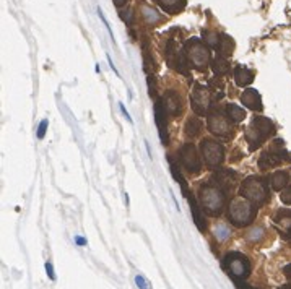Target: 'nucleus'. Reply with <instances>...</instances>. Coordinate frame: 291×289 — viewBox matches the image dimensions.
I'll return each mask as SVG.
<instances>
[{
    "label": "nucleus",
    "instance_id": "f257e3e1",
    "mask_svg": "<svg viewBox=\"0 0 291 289\" xmlns=\"http://www.w3.org/2000/svg\"><path fill=\"white\" fill-rule=\"evenodd\" d=\"M198 203L202 210L210 216H218L226 206V192L212 182L202 184L198 189Z\"/></svg>",
    "mask_w": 291,
    "mask_h": 289
},
{
    "label": "nucleus",
    "instance_id": "f03ea898",
    "mask_svg": "<svg viewBox=\"0 0 291 289\" xmlns=\"http://www.w3.org/2000/svg\"><path fill=\"white\" fill-rule=\"evenodd\" d=\"M184 55L187 59L189 67L198 70V72H205L207 67L210 65V47L202 43L200 39L192 38L184 43Z\"/></svg>",
    "mask_w": 291,
    "mask_h": 289
},
{
    "label": "nucleus",
    "instance_id": "7ed1b4c3",
    "mask_svg": "<svg viewBox=\"0 0 291 289\" xmlns=\"http://www.w3.org/2000/svg\"><path fill=\"white\" fill-rule=\"evenodd\" d=\"M267 180L262 179V177H257V176L247 177V179L242 182L241 189H239V194H241L242 199L249 200L255 206L264 205L265 201L268 200V197H270L268 182Z\"/></svg>",
    "mask_w": 291,
    "mask_h": 289
},
{
    "label": "nucleus",
    "instance_id": "20e7f679",
    "mask_svg": "<svg viewBox=\"0 0 291 289\" xmlns=\"http://www.w3.org/2000/svg\"><path fill=\"white\" fill-rule=\"evenodd\" d=\"M255 215H257V206L246 199H234L231 203H229L228 220L231 221L234 226H238V227L249 226L254 221Z\"/></svg>",
    "mask_w": 291,
    "mask_h": 289
},
{
    "label": "nucleus",
    "instance_id": "39448f33",
    "mask_svg": "<svg viewBox=\"0 0 291 289\" xmlns=\"http://www.w3.org/2000/svg\"><path fill=\"white\" fill-rule=\"evenodd\" d=\"M223 268L228 271L231 278H239V280H246L251 275L252 265L249 258L241 252H229L223 258Z\"/></svg>",
    "mask_w": 291,
    "mask_h": 289
},
{
    "label": "nucleus",
    "instance_id": "423d86ee",
    "mask_svg": "<svg viewBox=\"0 0 291 289\" xmlns=\"http://www.w3.org/2000/svg\"><path fill=\"white\" fill-rule=\"evenodd\" d=\"M200 151H202V158L208 167H218L223 164L224 150L218 141L212 138H203L200 143Z\"/></svg>",
    "mask_w": 291,
    "mask_h": 289
},
{
    "label": "nucleus",
    "instance_id": "0eeeda50",
    "mask_svg": "<svg viewBox=\"0 0 291 289\" xmlns=\"http://www.w3.org/2000/svg\"><path fill=\"white\" fill-rule=\"evenodd\" d=\"M191 106H192V111L197 115H200V117L207 115L208 111H210V108H212L210 89L205 88V86H202V85L194 86L192 94H191Z\"/></svg>",
    "mask_w": 291,
    "mask_h": 289
},
{
    "label": "nucleus",
    "instance_id": "6e6552de",
    "mask_svg": "<svg viewBox=\"0 0 291 289\" xmlns=\"http://www.w3.org/2000/svg\"><path fill=\"white\" fill-rule=\"evenodd\" d=\"M207 129L212 132L213 135L219 136V138H228L229 135H233V122L228 119V115H223L221 112H213L208 114L207 117Z\"/></svg>",
    "mask_w": 291,
    "mask_h": 289
},
{
    "label": "nucleus",
    "instance_id": "1a4fd4ad",
    "mask_svg": "<svg viewBox=\"0 0 291 289\" xmlns=\"http://www.w3.org/2000/svg\"><path fill=\"white\" fill-rule=\"evenodd\" d=\"M179 155H181L179 156L181 164L184 166V169H186L189 174L197 176L198 172L202 171L200 156H198V151H197L195 145H194V143H184Z\"/></svg>",
    "mask_w": 291,
    "mask_h": 289
},
{
    "label": "nucleus",
    "instance_id": "9d476101",
    "mask_svg": "<svg viewBox=\"0 0 291 289\" xmlns=\"http://www.w3.org/2000/svg\"><path fill=\"white\" fill-rule=\"evenodd\" d=\"M165 59H166V62L170 64L171 68H174L181 73H187V68H189L187 59H186V55H184V50H179V47L174 44V41L168 43L166 50H165Z\"/></svg>",
    "mask_w": 291,
    "mask_h": 289
},
{
    "label": "nucleus",
    "instance_id": "9b49d317",
    "mask_svg": "<svg viewBox=\"0 0 291 289\" xmlns=\"http://www.w3.org/2000/svg\"><path fill=\"white\" fill-rule=\"evenodd\" d=\"M238 180H239L238 172H234L231 169H218L217 172H213V176H212V184L218 185L219 189H223L224 192L233 190Z\"/></svg>",
    "mask_w": 291,
    "mask_h": 289
},
{
    "label": "nucleus",
    "instance_id": "f8f14e48",
    "mask_svg": "<svg viewBox=\"0 0 291 289\" xmlns=\"http://www.w3.org/2000/svg\"><path fill=\"white\" fill-rule=\"evenodd\" d=\"M166 114H168V111L165 108V103H163V99H158L156 104H155V119H156V125H158V133H160V140H161L163 145L170 143Z\"/></svg>",
    "mask_w": 291,
    "mask_h": 289
},
{
    "label": "nucleus",
    "instance_id": "ddd939ff",
    "mask_svg": "<svg viewBox=\"0 0 291 289\" xmlns=\"http://www.w3.org/2000/svg\"><path fill=\"white\" fill-rule=\"evenodd\" d=\"M163 103H165V108L168 111V114L170 115H179L182 112V98L179 94L176 93V91H168L165 94V98H163Z\"/></svg>",
    "mask_w": 291,
    "mask_h": 289
},
{
    "label": "nucleus",
    "instance_id": "4468645a",
    "mask_svg": "<svg viewBox=\"0 0 291 289\" xmlns=\"http://www.w3.org/2000/svg\"><path fill=\"white\" fill-rule=\"evenodd\" d=\"M241 103L246 106L247 109L255 111V112H260L264 109L262 106V98L257 93V89H246L241 94Z\"/></svg>",
    "mask_w": 291,
    "mask_h": 289
},
{
    "label": "nucleus",
    "instance_id": "2eb2a0df",
    "mask_svg": "<svg viewBox=\"0 0 291 289\" xmlns=\"http://www.w3.org/2000/svg\"><path fill=\"white\" fill-rule=\"evenodd\" d=\"M187 200H189V206H191L192 220H194V222H195L197 229L200 231V232H205L207 231V222H205V218H203V215H202L203 210H202L200 206H198L195 197H194L192 194L187 197Z\"/></svg>",
    "mask_w": 291,
    "mask_h": 289
},
{
    "label": "nucleus",
    "instance_id": "dca6fc26",
    "mask_svg": "<svg viewBox=\"0 0 291 289\" xmlns=\"http://www.w3.org/2000/svg\"><path fill=\"white\" fill-rule=\"evenodd\" d=\"M254 129H257L260 133H262L265 138H270L273 133H275V125L270 119L264 117V115H255L252 124H251Z\"/></svg>",
    "mask_w": 291,
    "mask_h": 289
},
{
    "label": "nucleus",
    "instance_id": "f3484780",
    "mask_svg": "<svg viewBox=\"0 0 291 289\" xmlns=\"http://www.w3.org/2000/svg\"><path fill=\"white\" fill-rule=\"evenodd\" d=\"M268 153L273 156L275 159L278 161L280 164L282 163H287V161H290V153L287 150H285V141L282 138H277L273 141L272 145H270V148H268Z\"/></svg>",
    "mask_w": 291,
    "mask_h": 289
},
{
    "label": "nucleus",
    "instance_id": "a211bd4d",
    "mask_svg": "<svg viewBox=\"0 0 291 289\" xmlns=\"http://www.w3.org/2000/svg\"><path fill=\"white\" fill-rule=\"evenodd\" d=\"M234 82H236L238 86H249L254 82V73L252 70H249L247 67H244V65H238L236 68H234Z\"/></svg>",
    "mask_w": 291,
    "mask_h": 289
},
{
    "label": "nucleus",
    "instance_id": "6ab92c4d",
    "mask_svg": "<svg viewBox=\"0 0 291 289\" xmlns=\"http://www.w3.org/2000/svg\"><path fill=\"white\" fill-rule=\"evenodd\" d=\"M290 184V174L287 171H277L268 177V185L273 190H283Z\"/></svg>",
    "mask_w": 291,
    "mask_h": 289
},
{
    "label": "nucleus",
    "instance_id": "aec40b11",
    "mask_svg": "<svg viewBox=\"0 0 291 289\" xmlns=\"http://www.w3.org/2000/svg\"><path fill=\"white\" fill-rule=\"evenodd\" d=\"M246 140H247V143H249V148H251L252 151L254 150H257L260 145L264 143L265 140V136L260 133V132L257 130V129H254V127L251 125L249 129L246 130Z\"/></svg>",
    "mask_w": 291,
    "mask_h": 289
},
{
    "label": "nucleus",
    "instance_id": "412c9836",
    "mask_svg": "<svg viewBox=\"0 0 291 289\" xmlns=\"http://www.w3.org/2000/svg\"><path fill=\"white\" fill-rule=\"evenodd\" d=\"M166 13H179L186 7V0H155Z\"/></svg>",
    "mask_w": 291,
    "mask_h": 289
},
{
    "label": "nucleus",
    "instance_id": "4be33fe9",
    "mask_svg": "<svg viewBox=\"0 0 291 289\" xmlns=\"http://www.w3.org/2000/svg\"><path fill=\"white\" fill-rule=\"evenodd\" d=\"M203 129V124H202V120L198 119V117H191V119H187V122H186V135L189 136V138H197L198 135H200V132Z\"/></svg>",
    "mask_w": 291,
    "mask_h": 289
},
{
    "label": "nucleus",
    "instance_id": "5701e85b",
    "mask_svg": "<svg viewBox=\"0 0 291 289\" xmlns=\"http://www.w3.org/2000/svg\"><path fill=\"white\" fill-rule=\"evenodd\" d=\"M226 115L233 124H239L246 119V111H244L242 108H239L238 104L231 103V104L226 106Z\"/></svg>",
    "mask_w": 291,
    "mask_h": 289
},
{
    "label": "nucleus",
    "instance_id": "b1692460",
    "mask_svg": "<svg viewBox=\"0 0 291 289\" xmlns=\"http://www.w3.org/2000/svg\"><path fill=\"white\" fill-rule=\"evenodd\" d=\"M212 68H213V72H215V75H226V73H229V70H231L226 57H223V55H219V54L213 59Z\"/></svg>",
    "mask_w": 291,
    "mask_h": 289
},
{
    "label": "nucleus",
    "instance_id": "393cba45",
    "mask_svg": "<svg viewBox=\"0 0 291 289\" xmlns=\"http://www.w3.org/2000/svg\"><path fill=\"white\" fill-rule=\"evenodd\" d=\"M233 49H234V43L233 39L228 36V34H221V38H219V44H218V52L219 55H223V57H229V55L233 54Z\"/></svg>",
    "mask_w": 291,
    "mask_h": 289
},
{
    "label": "nucleus",
    "instance_id": "a878e982",
    "mask_svg": "<svg viewBox=\"0 0 291 289\" xmlns=\"http://www.w3.org/2000/svg\"><path fill=\"white\" fill-rule=\"evenodd\" d=\"M142 17H144V20L148 24H156L161 22V15L158 13L155 8L148 7V5L142 7Z\"/></svg>",
    "mask_w": 291,
    "mask_h": 289
},
{
    "label": "nucleus",
    "instance_id": "bb28decb",
    "mask_svg": "<svg viewBox=\"0 0 291 289\" xmlns=\"http://www.w3.org/2000/svg\"><path fill=\"white\" fill-rule=\"evenodd\" d=\"M171 174H172V177L176 179V182H179V185L182 187V194H184V197L187 199V197L191 195V192H189V189H187V182H186V179L182 177L179 167H177V164H176L172 159H171Z\"/></svg>",
    "mask_w": 291,
    "mask_h": 289
},
{
    "label": "nucleus",
    "instance_id": "cd10ccee",
    "mask_svg": "<svg viewBox=\"0 0 291 289\" xmlns=\"http://www.w3.org/2000/svg\"><path fill=\"white\" fill-rule=\"evenodd\" d=\"M202 38H203V43H205L210 49H218L221 34H218L215 31H210V29H205V31L202 33Z\"/></svg>",
    "mask_w": 291,
    "mask_h": 289
},
{
    "label": "nucleus",
    "instance_id": "c85d7f7f",
    "mask_svg": "<svg viewBox=\"0 0 291 289\" xmlns=\"http://www.w3.org/2000/svg\"><path fill=\"white\" fill-rule=\"evenodd\" d=\"M278 164H280V163L273 158L272 155L268 153V151H267V153H264V155L259 158V167H260L262 171H267V169H270V167H275V166H278Z\"/></svg>",
    "mask_w": 291,
    "mask_h": 289
},
{
    "label": "nucleus",
    "instance_id": "c756f323",
    "mask_svg": "<svg viewBox=\"0 0 291 289\" xmlns=\"http://www.w3.org/2000/svg\"><path fill=\"white\" fill-rule=\"evenodd\" d=\"M228 236H229L228 227H224V226H217V227H215V237H217L218 241L228 239Z\"/></svg>",
    "mask_w": 291,
    "mask_h": 289
},
{
    "label": "nucleus",
    "instance_id": "7c9ffc66",
    "mask_svg": "<svg viewBox=\"0 0 291 289\" xmlns=\"http://www.w3.org/2000/svg\"><path fill=\"white\" fill-rule=\"evenodd\" d=\"M280 200L285 205H291V185H287L282 190V195H280Z\"/></svg>",
    "mask_w": 291,
    "mask_h": 289
},
{
    "label": "nucleus",
    "instance_id": "2f4dec72",
    "mask_svg": "<svg viewBox=\"0 0 291 289\" xmlns=\"http://www.w3.org/2000/svg\"><path fill=\"white\" fill-rule=\"evenodd\" d=\"M146 82H148V94H150L151 98H153V96L156 94V85H155V80H153L151 75H148Z\"/></svg>",
    "mask_w": 291,
    "mask_h": 289
},
{
    "label": "nucleus",
    "instance_id": "473e14b6",
    "mask_svg": "<svg viewBox=\"0 0 291 289\" xmlns=\"http://www.w3.org/2000/svg\"><path fill=\"white\" fill-rule=\"evenodd\" d=\"M233 283L238 289H257L254 286H249L247 283H244V280H239V278H233Z\"/></svg>",
    "mask_w": 291,
    "mask_h": 289
},
{
    "label": "nucleus",
    "instance_id": "72a5a7b5",
    "mask_svg": "<svg viewBox=\"0 0 291 289\" xmlns=\"http://www.w3.org/2000/svg\"><path fill=\"white\" fill-rule=\"evenodd\" d=\"M48 120H41V124L38 127V138H44V135H46V130H48Z\"/></svg>",
    "mask_w": 291,
    "mask_h": 289
},
{
    "label": "nucleus",
    "instance_id": "f704fd0d",
    "mask_svg": "<svg viewBox=\"0 0 291 289\" xmlns=\"http://www.w3.org/2000/svg\"><path fill=\"white\" fill-rule=\"evenodd\" d=\"M135 283H137V286H139L140 289H148V283L145 281V278L142 276V275H137L135 276Z\"/></svg>",
    "mask_w": 291,
    "mask_h": 289
},
{
    "label": "nucleus",
    "instance_id": "c9c22d12",
    "mask_svg": "<svg viewBox=\"0 0 291 289\" xmlns=\"http://www.w3.org/2000/svg\"><path fill=\"white\" fill-rule=\"evenodd\" d=\"M46 271H48V276L54 281L55 280V273H54V267H52V263H50V262L46 263Z\"/></svg>",
    "mask_w": 291,
    "mask_h": 289
},
{
    "label": "nucleus",
    "instance_id": "e433bc0d",
    "mask_svg": "<svg viewBox=\"0 0 291 289\" xmlns=\"http://www.w3.org/2000/svg\"><path fill=\"white\" fill-rule=\"evenodd\" d=\"M119 17L124 20L125 23H132V13L130 12H121Z\"/></svg>",
    "mask_w": 291,
    "mask_h": 289
},
{
    "label": "nucleus",
    "instance_id": "4c0bfd02",
    "mask_svg": "<svg viewBox=\"0 0 291 289\" xmlns=\"http://www.w3.org/2000/svg\"><path fill=\"white\" fill-rule=\"evenodd\" d=\"M283 273H285V276L288 278V281L291 283V263H288V265L283 268Z\"/></svg>",
    "mask_w": 291,
    "mask_h": 289
},
{
    "label": "nucleus",
    "instance_id": "58836bf2",
    "mask_svg": "<svg viewBox=\"0 0 291 289\" xmlns=\"http://www.w3.org/2000/svg\"><path fill=\"white\" fill-rule=\"evenodd\" d=\"M75 244H78V245H86V239H85V237L76 236V237H75Z\"/></svg>",
    "mask_w": 291,
    "mask_h": 289
},
{
    "label": "nucleus",
    "instance_id": "ea45409f",
    "mask_svg": "<svg viewBox=\"0 0 291 289\" xmlns=\"http://www.w3.org/2000/svg\"><path fill=\"white\" fill-rule=\"evenodd\" d=\"M121 112H122V114H124V115H125V119H127V120H129V122H132V117H130V115H129V112H127V111H125V108H124V104H121Z\"/></svg>",
    "mask_w": 291,
    "mask_h": 289
},
{
    "label": "nucleus",
    "instance_id": "a19ab883",
    "mask_svg": "<svg viewBox=\"0 0 291 289\" xmlns=\"http://www.w3.org/2000/svg\"><path fill=\"white\" fill-rule=\"evenodd\" d=\"M112 2H114V5H116V7H124V5L127 3V0H112Z\"/></svg>",
    "mask_w": 291,
    "mask_h": 289
},
{
    "label": "nucleus",
    "instance_id": "79ce46f5",
    "mask_svg": "<svg viewBox=\"0 0 291 289\" xmlns=\"http://www.w3.org/2000/svg\"><path fill=\"white\" fill-rule=\"evenodd\" d=\"M278 289H291V286H282V288H278Z\"/></svg>",
    "mask_w": 291,
    "mask_h": 289
}]
</instances>
